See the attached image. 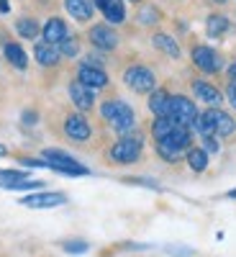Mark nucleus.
<instances>
[{
  "label": "nucleus",
  "instance_id": "obj_19",
  "mask_svg": "<svg viewBox=\"0 0 236 257\" xmlns=\"http://www.w3.org/2000/svg\"><path fill=\"white\" fill-rule=\"evenodd\" d=\"M177 126H180V123H177V118H172V116H157L154 123H152V134H154V139H164L167 134H172Z\"/></svg>",
  "mask_w": 236,
  "mask_h": 257
},
{
  "label": "nucleus",
  "instance_id": "obj_31",
  "mask_svg": "<svg viewBox=\"0 0 236 257\" xmlns=\"http://www.w3.org/2000/svg\"><path fill=\"white\" fill-rule=\"evenodd\" d=\"M24 123L34 126V123H36V113H34V111H26V113H24Z\"/></svg>",
  "mask_w": 236,
  "mask_h": 257
},
{
  "label": "nucleus",
  "instance_id": "obj_28",
  "mask_svg": "<svg viewBox=\"0 0 236 257\" xmlns=\"http://www.w3.org/2000/svg\"><path fill=\"white\" fill-rule=\"evenodd\" d=\"M203 144H205V152H213V155L218 152V142L213 137H203Z\"/></svg>",
  "mask_w": 236,
  "mask_h": 257
},
{
  "label": "nucleus",
  "instance_id": "obj_18",
  "mask_svg": "<svg viewBox=\"0 0 236 257\" xmlns=\"http://www.w3.org/2000/svg\"><path fill=\"white\" fill-rule=\"evenodd\" d=\"M192 90H195V95L203 100V103H208V105H216L223 100V95H221V90L218 88H213V85H208V82H203V80H198L195 85H192Z\"/></svg>",
  "mask_w": 236,
  "mask_h": 257
},
{
  "label": "nucleus",
  "instance_id": "obj_33",
  "mask_svg": "<svg viewBox=\"0 0 236 257\" xmlns=\"http://www.w3.org/2000/svg\"><path fill=\"white\" fill-rule=\"evenodd\" d=\"M0 11H3V13H8V11H11V6H8V0H0Z\"/></svg>",
  "mask_w": 236,
  "mask_h": 257
},
{
  "label": "nucleus",
  "instance_id": "obj_1",
  "mask_svg": "<svg viewBox=\"0 0 236 257\" xmlns=\"http://www.w3.org/2000/svg\"><path fill=\"white\" fill-rule=\"evenodd\" d=\"M192 126H195L203 137H231L236 132V121L218 108H210L203 116H198Z\"/></svg>",
  "mask_w": 236,
  "mask_h": 257
},
{
  "label": "nucleus",
  "instance_id": "obj_22",
  "mask_svg": "<svg viewBox=\"0 0 236 257\" xmlns=\"http://www.w3.org/2000/svg\"><path fill=\"white\" fill-rule=\"evenodd\" d=\"M154 47L159 52H164L167 57H180V47H177V41L169 36V34H154Z\"/></svg>",
  "mask_w": 236,
  "mask_h": 257
},
{
  "label": "nucleus",
  "instance_id": "obj_29",
  "mask_svg": "<svg viewBox=\"0 0 236 257\" xmlns=\"http://www.w3.org/2000/svg\"><path fill=\"white\" fill-rule=\"evenodd\" d=\"M64 249H67V252H85L88 244H85V242H70V244H64Z\"/></svg>",
  "mask_w": 236,
  "mask_h": 257
},
{
  "label": "nucleus",
  "instance_id": "obj_15",
  "mask_svg": "<svg viewBox=\"0 0 236 257\" xmlns=\"http://www.w3.org/2000/svg\"><path fill=\"white\" fill-rule=\"evenodd\" d=\"M62 39H67V24H64L62 18H49L47 26H44V41L57 47Z\"/></svg>",
  "mask_w": 236,
  "mask_h": 257
},
{
  "label": "nucleus",
  "instance_id": "obj_2",
  "mask_svg": "<svg viewBox=\"0 0 236 257\" xmlns=\"http://www.w3.org/2000/svg\"><path fill=\"white\" fill-rule=\"evenodd\" d=\"M190 142H192L190 126H182V123H180L172 134H167L164 139H157V152H159V157H164L167 162H177V157H180L182 149H190Z\"/></svg>",
  "mask_w": 236,
  "mask_h": 257
},
{
  "label": "nucleus",
  "instance_id": "obj_8",
  "mask_svg": "<svg viewBox=\"0 0 236 257\" xmlns=\"http://www.w3.org/2000/svg\"><path fill=\"white\" fill-rule=\"evenodd\" d=\"M192 62H195V67L213 75V72H218L223 67V62L218 57V52H213L210 47H195L192 49Z\"/></svg>",
  "mask_w": 236,
  "mask_h": 257
},
{
  "label": "nucleus",
  "instance_id": "obj_32",
  "mask_svg": "<svg viewBox=\"0 0 236 257\" xmlns=\"http://www.w3.org/2000/svg\"><path fill=\"white\" fill-rule=\"evenodd\" d=\"M228 77H231V82H236V62L228 67Z\"/></svg>",
  "mask_w": 236,
  "mask_h": 257
},
{
  "label": "nucleus",
  "instance_id": "obj_27",
  "mask_svg": "<svg viewBox=\"0 0 236 257\" xmlns=\"http://www.w3.org/2000/svg\"><path fill=\"white\" fill-rule=\"evenodd\" d=\"M139 21H141L144 26H146V24H157V21H159V11H157V8H144V11L139 13Z\"/></svg>",
  "mask_w": 236,
  "mask_h": 257
},
{
  "label": "nucleus",
  "instance_id": "obj_3",
  "mask_svg": "<svg viewBox=\"0 0 236 257\" xmlns=\"http://www.w3.org/2000/svg\"><path fill=\"white\" fill-rule=\"evenodd\" d=\"M100 113L118 134H126L134 128V111H131V105H126L123 100H105Z\"/></svg>",
  "mask_w": 236,
  "mask_h": 257
},
{
  "label": "nucleus",
  "instance_id": "obj_5",
  "mask_svg": "<svg viewBox=\"0 0 236 257\" xmlns=\"http://www.w3.org/2000/svg\"><path fill=\"white\" fill-rule=\"evenodd\" d=\"M44 160H47V167L57 170V173H62V175H88V167H82L72 155L59 152V149H47Z\"/></svg>",
  "mask_w": 236,
  "mask_h": 257
},
{
  "label": "nucleus",
  "instance_id": "obj_30",
  "mask_svg": "<svg viewBox=\"0 0 236 257\" xmlns=\"http://www.w3.org/2000/svg\"><path fill=\"white\" fill-rule=\"evenodd\" d=\"M226 95H228L231 105H233V108H236V82H228V90H226Z\"/></svg>",
  "mask_w": 236,
  "mask_h": 257
},
{
  "label": "nucleus",
  "instance_id": "obj_23",
  "mask_svg": "<svg viewBox=\"0 0 236 257\" xmlns=\"http://www.w3.org/2000/svg\"><path fill=\"white\" fill-rule=\"evenodd\" d=\"M187 165H190V170H195V173H203V170L208 167V152L205 149L190 147L187 149Z\"/></svg>",
  "mask_w": 236,
  "mask_h": 257
},
{
  "label": "nucleus",
  "instance_id": "obj_24",
  "mask_svg": "<svg viewBox=\"0 0 236 257\" xmlns=\"http://www.w3.org/2000/svg\"><path fill=\"white\" fill-rule=\"evenodd\" d=\"M6 57H8V62L13 64L16 70H26V64H29V59H26V52L21 49L18 44H6Z\"/></svg>",
  "mask_w": 236,
  "mask_h": 257
},
{
  "label": "nucleus",
  "instance_id": "obj_14",
  "mask_svg": "<svg viewBox=\"0 0 236 257\" xmlns=\"http://www.w3.org/2000/svg\"><path fill=\"white\" fill-rule=\"evenodd\" d=\"M93 3L103 11L105 21L108 24H121L126 18V8H123V0H93Z\"/></svg>",
  "mask_w": 236,
  "mask_h": 257
},
{
  "label": "nucleus",
  "instance_id": "obj_26",
  "mask_svg": "<svg viewBox=\"0 0 236 257\" xmlns=\"http://www.w3.org/2000/svg\"><path fill=\"white\" fill-rule=\"evenodd\" d=\"M57 47H59V54H62V57H77V49H80V44H77V39H75V36L62 39Z\"/></svg>",
  "mask_w": 236,
  "mask_h": 257
},
{
  "label": "nucleus",
  "instance_id": "obj_34",
  "mask_svg": "<svg viewBox=\"0 0 236 257\" xmlns=\"http://www.w3.org/2000/svg\"><path fill=\"white\" fill-rule=\"evenodd\" d=\"M3 155H8V149H6L3 144H0V157H3Z\"/></svg>",
  "mask_w": 236,
  "mask_h": 257
},
{
  "label": "nucleus",
  "instance_id": "obj_20",
  "mask_svg": "<svg viewBox=\"0 0 236 257\" xmlns=\"http://www.w3.org/2000/svg\"><path fill=\"white\" fill-rule=\"evenodd\" d=\"M228 18L226 16H221V13H213V16H208V21H205V31H208V36H213V39H218V36H223L226 31H228Z\"/></svg>",
  "mask_w": 236,
  "mask_h": 257
},
{
  "label": "nucleus",
  "instance_id": "obj_13",
  "mask_svg": "<svg viewBox=\"0 0 236 257\" xmlns=\"http://www.w3.org/2000/svg\"><path fill=\"white\" fill-rule=\"evenodd\" d=\"M70 98H72V103L77 105L80 111H88V108H93V103H95L93 88H88V85H82L80 80L70 85Z\"/></svg>",
  "mask_w": 236,
  "mask_h": 257
},
{
  "label": "nucleus",
  "instance_id": "obj_11",
  "mask_svg": "<svg viewBox=\"0 0 236 257\" xmlns=\"http://www.w3.org/2000/svg\"><path fill=\"white\" fill-rule=\"evenodd\" d=\"M64 201H67V196H62V193H39V196L21 198V203L29 208H54V206H62Z\"/></svg>",
  "mask_w": 236,
  "mask_h": 257
},
{
  "label": "nucleus",
  "instance_id": "obj_6",
  "mask_svg": "<svg viewBox=\"0 0 236 257\" xmlns=\"http://www.w3.org/2000/svg\"><path fill=\"white\" fill-rule=\"evenodd\" d=\"M123 82L136 93H152L154 85H157V77L149 67H144V64H134V67H128L123 72Z\"/></svg>",
  "mask_w": 236,
  "mask_h": 257
},
{
  "label": "nucleus",
  "instance_id": "obj_4",
  "mask_svg": "<svg viewBox=\"0 0 236 257\" xmlns=\"http://www.w3.org/2000/svg\"><path fill=\"white\" fill-rule=\"evenodd\" d=\"M141 147H144V142H141V137H131V134H123L113 147H111V160L113 162H118V165H131V162H136L139 157H141Z\"/></svg>",
  "mask_w": 236,
  "mask_h": 257
},
{
  "label": "nucleus",
  "instance_id": "obj_25",
  "mask_svg": "<svg viewBox=\"0 0 236 257\" xmlns=\"http://www.w3.org/2000/svg\"><path fill=\"white\" fill-rule=\"evenodd\" d=\"M16 29H18V34L24 36V39H36L39 36V24L34 18H21L18 24H16Z\"/></svg>",
  "mask_w": 236,
  "mask_h": 257
},
{
  "label": "nucleus",
  "instance_id": "obj_12",
  "mask_svg": "<svg viewBox=\"0 0 236 257\" xmlns=\"http://www.w3.org/2000/svg\"><path fill=\"white\" fill-rule=\"evenodd\" d=\"M77 77H80L82 85H88V88H105V85H108V75L103 72V67H93V64H82Z\"/></svg>",
  "mask_w": 236,
  "mask_h": 257
},
{
  "label": "nucleus",
  "instance_id": "obj_36",
  "mask_svg": "<svg viewBox=\"0 0 236 257\" xmlns=\"http://www.w3.org/2000/svg\"><path fill=\"white\" fill-rule=\"evenodd\" d=\"M216 3H226V0H216Z\"/></svg>",
  "mask_w": 236,
  "mask_h": 257
},
{
  "label": "nucleus",
  "instance_id": "obj_9",
  "mask_svg": "<svg viewBox=\"0 0 236 257\" xmlns=\"http://www.w3.org/2000/svg\"><path fill=\"white\" fill-rule=\"evenodd\" d=\"M64 134H67L70 139H75V142H88L93 128H90L88 118H82L80 113H72V116H67V121H64Z\"/></svg>",
  "mask_w": 236,
  "mask_h": 257
},
{
  "label": "nucleus",
  "instance_id": "obj_35",
  "mask_svg": "<svg viewBox=\"0 0 236 257\" xmlns=\"http://www.w3.org/2000/svg\"><path fill=\"white\" fill-rule=\"evenodd\" d=\"M228 196H231V198H236V190H231V193H228Z\"/></svg>",
  "mask_w": 236,
  "mask_h": 257
},
{
  "label": "nucleus",
  "instance_id": "obj_10",
  "mask_svg": "<svg viewBox=\"0 0 236 257\" xmlns=\"http://www.w3.org/2000/svg\"><path fill=\"white\" fill-rule=\"evenodd\" d=\"M90 41L98 47V49H103V52H108V49H116V44H118V34L111 29V26H93L90 29Z\"/></svg>",
  "mask_w": 236,
  "mask_h": 257
},
{
  "label": "nucleus",
  "instance_id": "obj_37",
  "mask_svg": "<svg viewBox=\"0 0 236 257\" xmlns=\"http://www.w3.org/2000/svg\"><path fill=\"white\" fill-rule=\"evenodd\" d=\"M131 3H139V0H131Z\"/></svg>",
  "mask_w": 236,
  "mask_h": 257
},
{
  "label": "nucleus",
  "instance_id": "obj_17",
  "mask_svg": "<svg viewBox=\"0 0 236 257\" xmlns=\"http://www.w3.org/2000/svg\"><path fill=\"white\" fill-rule=\"evenodd\" d=\"M34 57H36L39 64H44V67H54L62 54H59V49H57L54 44H47V41H41V44H36V49H34Z\"/></svg>",
  "mask_w": 236,
  "mask_h": 257
},
{
  "label": "nucleus",
  "instance_id": "obj_21",
  "mask_svg": "<svg viewBox=\"0 0 236 257\" xmlns=\"http://www.w3.org/2000/svg\"><path fill=\"white\" fill-rule=\"evenodd\" d=\"M149 108H152V113H157V116H169V93L167 90H152Z\"/></svg>",
  "mask_w": 236,
  "mask_h": 257
},
{
  "label": "nucleus",
  "instance_id": "obj_16",
  "mask_svg": "<svg viewBox=\"0 0 236 257\" xmlns=\"http://www.w3.org/2000/svg\"><path fill=\"white\" fill-rule=\"evenodd\" d=\"M64 8L75 21H90L93 18V0H64Z\"/></svg>",
  "mask_w": 236,
  "mask_h": 257
},
{
  "label": "nucleus",
  "instance_id": "obj_7",
  "mask_svg": "<svg viewBox=\"0 0 236 257\" xmlns=\"http://www.w3.org/2000/svg\"><path fill=\"white\" fill-rule=\"evenodd\" d=\"M169 116L177 118V123H182V126H192L198 118V108L185 95H169Z\"/></svg>",
  "mask_w": 236,
  "mask_h": 257
}]
</instances>
